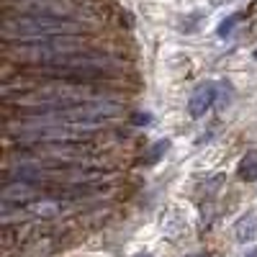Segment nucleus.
<instances>
[{
    "label": "nucleus",
    "instance_id": "obj_1",
    "mask_svg": "<svg viewBox=\"0 0 257 257\" xmlns=\"http://www.w3.org/2000/svg\"><path fill=\"white\" fill-rule=\"evenodd\" d=\"M88 26L77 18L59 16H6L3 18V39L6 41H26V39H49V36H80Z\"/></svg>",
    "mask_w": 257,
    "mask_h": 257
},
{
    "label": "nucleus",
    "instance_id": "obj_2",
    "mask_svg": "<svg viewBox=\"0 0 257 257\" xmlns=\"http://www.w3.org/2000/svg\"><path fill=\"white\" fill-rule=\"evenodd\" d=\"M6 16H59L75 18L77 6L72 0H6Z\"/></svg>",
    "mask_w": 257,
    "mask_h": 257
},
{
    "label": "nucleus",
    "instance_id": "obj_3",
    "mask_svg": "<svg viewBox=\"0 0 257 257\" xmlns=\"http://www.w3.org/2000/svg\"><path fill=\"white\" fill-rule=\"evenodd\" d=\"M213 100H216V82H211V80H206V82H201L196 90H193V95H190V100H188V113L193 116V118H201L211 105H213Z\"/></svg>",
    "mask_w": 257,
    "mask_h": 257
},
{
    "label": "nucleus",
    "instance_id": "obj_4",
    "mask_svg": "<svg viewBox=\"0 0 257 257\" xmlns=\"http://www.w3.org/2000/svg\"><path fill=\"white\" fill-rule=\"evenodd\" d=\"M234 237H237L239 242H252L257 237V213H247V216H242L237 221V226H234Z\"/></svg>",
    "mask_w": 257,
    "mask_h": 257
},
{
    "label": "nucleus",
    "instance_id": "obj_5",
    "mask_svg": "<svg viewBox=\"0 0 257 257\" xmlns=\"http://www.w3.org/2000/svg\"><path fill=\"white\" fill-rule=\"evenodd\" d=\"M237 175H239L244 183H254V180H257V149H249V152L239 160Z\"/></svg>",
    "mask_w": 257,
    "mask_h": 257
},
{
    "label": "nucleus",
    "instance_id": "obj_6",
    "mask_svg": "<svg viewBox=\"0 0 257 257\" xmlns=\"http://www.w3.org/2000/svg\"><path fill=\"white\" fill-rule=\"evenodd\" d=\"M167 147H170V142L165 139V142H157V144H152V152H149V157H147V162H157L165 152H167Z\"/></svg>",
    "mask_w": 257,
    "mask_h": 257
},
{
    "label": "nucleus",
    "instance_id": "obj_7",
    "mask_svg": "<svg viewBox=\"0 0 257 257\" xmlns=\"http://www.w3.org/2000/svg\"><path fill=\"white\" fill-rule=\"evenodd\" d=\"M239 18H242L239 13H237V16H229V18L224 21V24L219 26V34H221V36H226V34H229V31H231L234 26H237V21H239Z\"/></svg>",
    "mask_w": 257,
    "mask_h": 257
},
{
    "label": "nucleus",
    "instance_id": "obj_8",
    "mask_svg": "<svg viewBox=\"0 0 257 257\" xmlns=\"http://www.w3.org/2000/svg\"><path fill=\"white\" fill-rule=\"evenodd\" d=\"M188 257H208V254H188Z\"/></svg>",
    "mask_w": 257,
    "mask_h": 257
},
{
    "label": "nucleus",
    "instance_id": "obj_9",
    "mask_svg": "<svg viewBox=\"0 0 257 257\" xmlns=\"http://www.w3.org/2000/svg\"><path fill=\"white\" fill-rule=\"evenodd\" d=\"M134 257H152V254H134Z\"/></svg>",
    "mask_w": 257,
    "mask_h": 257
},
{
    "label": "nucleus",
    "instance_id": "obj_10",
    "mask_svg": "<svg viewBox=\"0 0 257 257\" xmlns=\"http://www.w3.org/2000/svg\"><path fill=\"white\" fill-rule=\"evenodd\" d=\"M254 59H257V52H254Z\"/></svg>",
    "mask_w": 257,
    "mask_h": 257
}]
</instances>
